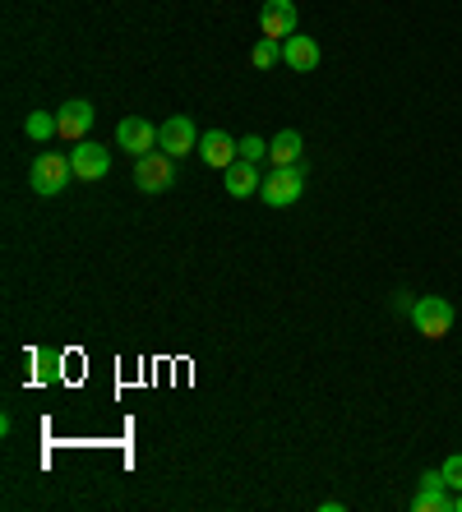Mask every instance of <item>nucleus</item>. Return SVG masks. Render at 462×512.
<instances>
[{"label":"nucleus","mask_w":462,"mask_h":512,"mask_svg":"<svg viewBox=\"0 0 462 512\" xmlns=\"http://www.w3.org/2000/svg\"><path fill=\"white\" fill-rule=\"evenodd\" d=\"M74 180V162L65 153H37L33 157V171H28V185H33L42 199H51V194H61L65 185Z\"/></svg>","instance_id":"f257e3e1"},{"label":"nucleus","mask_w":462,"mask_h":512,"mask_svg":"<svg viewBox=\"0 0 462 512\" xmlns=\"http://www.w3.org/2000/svg\"><path fill=\"white\" fill-rule=\"evenodd\" d=\"M134 185L144 194H162L176 185V157L162 153V148H153V153L134 157Z\"/></svg>","instance_id":"f03ea898"},{"label":"nucleus","mask_w":462,"mask_h":512,"mask_svg":"<svg viewBox=\"0 0 462 512\" xmlns=\"http://www.w3.org/2000/svg\"><path fill=\"white\" fill-rule=\"evenodd\" d=\"M305 194V162H296V167H273V176H264V185H259V199L268 203V208H287V203H296Z\"/></svg>","instance_id":"7ed1b4c3"},{"label":"nucleus","mask_w":462,"mask_h":512,"mask_svg":"<svg viewBox=\"0 0 462 512\" xmlns=\"http://www.w3.org/2000/svg\"><path fill=\"white\" fill-rule=\"evenodd\" d=\"M412 323H416V333H421V337L439 342V337L453 333V305L444 296H421L412 305Z\"/></svg>","instance_id":"20e7f679"},{"label":"nucleus","mask_w":462,"mask_h":512,"mask_svg":"<svg viewBox=\"0 0 462 512\" xmlns=\"http://www.w3.org/2000/svg\"><path fill=\"white\" fill-rule=\"evenodd\" d=\"M158 148L162 153H171L176 162L190 153H199V130H195V120L190 116H171L158 125Z\"/></svg>","instance_id":"39448f33"},{"label":"nucleus","mask_w":462,"mask_h":512,"mask_svg":"<svg viewBox=\"0 0 462 512\" xmlns=\"http://www.w3.org/2000/svg\"><path fill=\"white\" fill-rule=\"evenodd\" d=\"M301 24V14H296V0H264V10H259V33L273 37V42H287Z\"/></svg>","instance_id":"423d86ee"},{"label":"nucleus","mask_w":462,"mask_h":512,"mask_svg":"<svg viewBox=\"0 0 462 512\" xmlns=\"http://www.w3.org/2000/svg\"><path fill=\"white\" fill-rule=\"evenodd\" d=\"M116 148H125L130 157H144L158 148V125L144 116H125L121 125H116Z\"/></svg>","instance_id":"0eeeda50"},{"label":"nucleus","mask_w":462,"mask_h":512,"mask_svg":"<svg viewBox=\"0 0 462 512\" xmlns=\"http://www.w3.org/2000/svg\"><path fill=\"white\" fill-rule=\"evenodd\" d=\"M70 162H74V180H102L111 171V153L102 148V143H93V139L74 143Z\"/></svg>","instance_id":"6e6552de"},{"label":"nucleus","mask_w":462,"mask_h":512,"mask_svg":"<svg viewBox=\"0 0 462 512\" xmlns=\"http://www.w3.org/2000/svg\"><path fill=\"white\" fill-rule=\"evenodd\" d=\"M199 157H204L213 171H227L236 157H241V143L231 139L227 130H208V134H199Z\"/></svg>","instance_id":"1a4fd4ad"},{"label":"nucleus","mask_w":462,"mask_h":512,"mask_svg":"<svg viewBox=\"0 0 462 512\" xmlns=\"http://www.w3.org/2000/svg\"><path fill=\"white\" fill-rule=\"evenodd\" d=\"M56 120H61V139H70V143H84L88 139V130H93V120H98V111H93V102H65L61 111H56Z\"/></svg>","instance_id":"9d476101"},{"label":"nucleus","mask_w":462,"mask_h":512,"mask_svg":"<svg viewBox=\"0 0 462 512\" xmlns=\"http://www.w3.org/2000/svg\"><path fill=\"white\" fill-rule=\"evenodd\" d=\"M319 42L315 37H301V33H292L287 42H282V65L287 70H296V74H315L319 70Z\"/></svg>","instance_id":"9b49d317"},{"label":"nucleus","mask_w":462,"mask_h":512,"mask_svg":"<svg viewBox=\"0 0 462 512\" xmlns=\"http://www.w3.org/2000/svg\"><path fill=\"white\" fill-rule=\"evenodd\" d=\"M222 185H227L231 199H250V194H259V185H264V176H259V162H245V157H236V162L222 171Z\"/></svg>","instance_id":"f8f14e48"},{"label":"nucleus","mask_w":462,"mask_h":512,"mask_svg":"<svg viewBox=\"0 0 462 512\" xmlns=\"http://www.w3.org/2000/svg\"><path fill=\"white\" fill-rule=\"evenodd\" d=\"M301 148H305V139L296 130H282L278 139L268 143V162H273V167H296V162H301Z\"/></svg>","instance_id":"ddd939ff"},{"label":"nucleus","mask_w":462,"mask_h":512,"mask_svg":"<svg viewBox=\"0 0 462 512\" xmlns=\"http://www.w3.org/2000/svg\"><path fill=\"white\" fill-rule=\"evenodd\" d=\"M24 130H28V139H33V143H47V139H56V134H61V120L51 116V111H28Z\"/></svg>","instance_id":"4468645a"},{"label":"nucleus","mask_w":462,"mask_h":512,"mask_svg":"<svg viewBox=\"0 0 462 512\" xmlns=\"http://www.w3.org/2000/svg\"><path fill=\"white\" fill-rule=\"evenodd\" d=\"M412 512H453L449 485H435V489H426V485H421V494H416V499H412Z\"/></svg>","instance_id":"2eb2a0df"},{"label":"nucleus","mask_w":462,"mask_h":512,"mask_svg":"<svg viewBox=\"0 0 462 512\" xmlns=\"http://www.w3.org/2000/svg\"><path fill=\"white\" fill-rule=\"evenodd\" d=\"M250 60H255V70H273L282 60V42H273V37H259L255 51H250Z\"/></svg>","instance_id":"dca6fc26"},{"label":"nucleus","mask_w":462,"mask_h":512,"mask_svg":"<svg viewBox=\"0 0 462 512\" xmlns=\"http://www.w3.org/2000/svg\"><path fill=\"white\" fill-rule=\"evenodd\" d=\"M241 157H245V162H264V157H268V143L259 139V134H245V139H241Z\"/></svg>","instance_id":"f3484780"},{"label":"nucleus","mask_w":462,"mask_h":512,"mask_svg":"<svg viewBox=\"0 0 462 512\" xmlns=\"http://www.w3.org/2000/svg\"><path fill=\"white\" fill-rule=\"evenodd\" d=\"M439 471H444V485H449V489H462V453H453L449 462L439 466Z\"/></svg>","instance_id":"a211bd4d"},{"label":"nucleus","mask_w":462,"mask_h":512,"mask_svg":"<svg viewBox=\"0 0 462 512\" xmlns=\"http://www.w3.org/2000/svg\"><path fill=\"white\" fill-rule=\"evenodd\" d=\"M37 365H42V370H37V383H51L56 379V356H33Z\"/></svg>","instance_id":"6ab92c4d"},{"label":"nucleus","mask_w":462,"mask_h":512,"mask_svg":"<svg viewBox=\"0 0 462 512\" xmlns=\"http://www.w3.org/2000/svg\"><path fill=\"white\" fill-rule=\"evenodd\" d=\"M412 305H416V300L407 296V291H398V296H393V310H398V314H412Z\"/></svg>","instance_id":"aec40b11"},{"label":"nucleus","mask_w":462,"mask_h":512,"mask_svg":"<svg viewBox=\"0 0 462 512\" xmlns=\"http://www.w3.org/2000/svg\"><path fill=\"white\" fill-rule=\"evenodd\" d=\"M453 512H462V494H458V499H453Z\"/></svg>","instance_id":"412c9836"}]
</instances>
